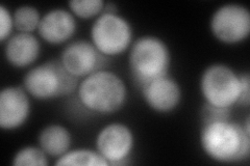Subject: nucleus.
<instances>
[{"label": "nucleus", "instance_id": "f257e3e1", "mask_svg": "<svg viewBox=\"0 0 250 166\" xmlns=\"http://www.w3.org/2000/svg\"><path fill=\"white\" fill-rule=\"evenodd\" d=\"M199 142L203 153L219 163H240L250 155V135L231 120L201 125Z\"/></svg>", "mask_w": 250, "mask_h": 166}, {"label": "nucleus", "instance_id": "f03ea898", "mask_svg": "<svg viewBox=\"0 0 250 166\" xmlns=\"http://www.w3.org/2000/svg\"><path fill=\"white\" fill-rule=\"evenodd\" d=\"M76 96L81 105L96 114H112L127 101V86L119 74L106 69L83 78Z\"/></svg>", "mask_w": 250, "mask_h": 166}, {"label": "nucleus", "instance_id": "7ed1b4c3", "mask_svg": "<svg viewBox=\"0 0 250 166\" xmlns=\"http://www.w3.org/2000/svg\"><path fill=\"white\" fill-rule=\"evenodd\" d=\"M171 52L163 38L145 35L132 42L128 52V68L139 89L154 79L169 75Z\"/></svg>", "mask_w": 250, "mask_h": 166}, {"label": "nucleus", "instance_id": "20e7f679", "mask_svg": "<svg viewBox=\"0 0 250 166\" xmlns=\"http://www.w3.org/2000/svg\"><path fill=\"white\" fill-rule=\"evenodd\" d=\"M80 81L68 72L60 58H53L30 68L23 77V88L30 97L48 101L72 94Z\"/></svg>", "mask_w": 250, "mask_h": 166}, {"label": "nucleus", "instance_id": "39448f33", "mask_svg": "<svg viewBox=\"0 0 250 166\" xmlns=\"http://www.w3.org/2000/svg\"><path fill=\"white\" fill-rule=\"evenodd\" d=\"M90 37L98 51L109 58L129 50L134 42V28L120 14L104 12L94 20Z\"/></svg>", "mask_w": 250, "mask_h": 166}, {"label": "nucleus", "instance_id": "423d86ee", "mask_svg": "<svg viewBox=\"0 0 250 166\" xmlns=\"http://www.w3.org/2000/svg\"><path fill=\"white\" fill-rule=\"evenodd\" d=\"M200 92L205 102L221 108H231L240 97V74L225 64L207 67L200 77Z\"/></svg>", "mask_w": 250, "mask_h": 166}, {"label": "nucleus", "instance_id": "0eeeda50", "mask_svg": "<svg viewBox=\"0 0 250 166\" xmlns=\"http://www.w3.org/2000/svg\"><path fill=\"white\" fill-rule=\"evenodd\" d=\"M210 33L226 45L244 42L250 34V12L241 3H225L215 10L209 20Z\"/></svg>", "mask_w": 250, "mask_h": 166}, {"label": "nucleus", "instance_id": "6e6552de", "mask_svg": "<svg viewBox=\"0 0 250 166\" xmlns=\"http://www.w3.org/2000/svg\"><path fill=\"white\" fill-rule=\"evenodd\" d=\"M95 146L109 165H126L135 147L134 132L124 123H109L98 132Z\"/></svg>", "mask_w": 250, "mask_h": 166}, {"label": "nucleus", "instance_id": "1a4fd4ad", "mask_svg": "<svg viewBox=\"0 0 250 166\" xmlns=\"http://www.w3.org/2000/svg\"><path fill=\"white\" fill-rule=\"evenodd\" d=\"M60 60L68 72L81 79L97 71L106 69L109 58L100 53L88 39H74L66 45L62 51Z\"/></svg>", "mask_w": 250, "mask_h": 166}, {"label": "nucleus", "instance_id": "9d476101", "mask_svg": "<svg viewBox=\"0 0 250 166\" xmlns=\"http://www.w3.org/2000/svg\"><path fill=\"white\" fill-rule=\"evenodd\" d=\"M31 112L29 94L23 86H5L0 92V127L12 131L24 125Z\"/></svg>", "mask_w": 250, "mask_h": 166}, {"label": "nucleus", "instance_id": "9b49d317", "mask_svg": "<svg viewBox=\"0 0 250 166\" xmlns=\"http://www.w3.org/2000/svg\"><path fill=\"white\" fill-rule=\"evenodd\" d=\"M145 104L158 113L175 110L183 99L181 85L169 75L159 77L140 89Z\"/></svg>", "mask_w": 250, "mask_h": 166}, {"label": "nucleus", "instance_id": "f8f14e48", "mask_svg": "<svg viewBox=\"0 0 250 166\" xmlns=\"http://www.w3.org/2000/svg\"><path fill=\"white\" fill-rule=\"evenodd\" d=\"M77 30L75 16L62 7L51 9L42 15L38 34L44 42L50 45H62L69 42Z\"/></svg>", "mask_w": 250, "mask_h": 166}, {"label": "nucleus", "instance_id": "ddd939ff", "mask_svg": "<svg viewBox=\"0 0 250 166\" xmlns=\"http://www.w3.org/2000/svg\"><path fill=\"white\" fill-rule=\"evenodd\" d=\"M4 44V57L17 69H25L34 65L41 54V43L34 34L17 33Z\"/></svg>", "mask_w": 250, "mask_h": 166}, {"label": "nucleus", "instance_id": "4468645a", "mask_svg": "<svg viewBox=\"0 0 250 166\" xmlns=\"http://www.w3.org/2000/svg\"><path fill=\"white\" fill-rule=\"evenodd\" d=\"M38 145L48 157L58 159L71 148L72 135L65 126L50 124L39 133Z\"/></svg>", "mask_w": 250, "mask_h": 166}, {"label": "nucleus", "instance_id": "2eb2a0df", "mask_svg": "<svg viewBox=\"0 0 250 166\" xmlns=\"http://www.w3.org/2000/svg\"><path fill=\"white\" fill-rule=\"evenodd\" d=\"M56 166L81 165V166H108L109 164L96 149L91 148H70L54 162Z\"/></svg>", "mask_w": 250, "mask_h": 166}, {"label": "nucleus", "instance_id": "dca6fc26", "mask_svg": "<svg viewBox=\"0 0 250 166\" xmlns=\"http://www.w3.org/2000/svg\"><path fill=\"white\" fill-rule=\"evenodd\" d=\"M14 26L18 33L33 34L38 30L42 16L36 6L22 4L13 13Z\"/></svg>", "mask_w": 250, "mask_h": 166}, {"label": "nucleus", "instance_id": "f3484780", "mask_svg": "<svg viewBox=\"0 0 250 166\" xmlns=\"http://www.w3.org/2000/svg\"><path fill=\"white\" fill-rule=\"evenodd\" d=\"M12 164L14 166H48V155L39 146H26L16 152Z\"/></svg>", "mask_w": 250, "mask_h": 166}, {"label": "nucleus", "instance_id": "a211bd4d", "mask_svg": "<svg viewBox=\"0 0 250 166\" xmlns=\"http://www.w3.org/2000/svg\"><path fill=\"white\" fill-rule=\"evenodd\" d=\"M69 11L75 17L83 20L97 18L104 11V0H71L68 2Z\"/></svg>", "mask_w": 250, "mask_h": 166}, {"label": "nucleus", "instance_id": "6ab92c4d", "mask_svg": "<svg viewBox=\"0 0 250 166\" xmlns=\"http://www.w3.org/2000/svg\"><path fill=\"white\" fill-rule=\"evenodd\" d=\"M201 125L230 120V108H221L205 102L200 109Z\"/></svg>", "mask_w": 250, "mask_h": 166}, {"label": "nucleus", "instance_id": "aec40b11", "mask_svg": "<svg viewBox=\"0 0 250 166\" xmlns=\"http://www.w3.org/2000/svg\"><path fill=\"white\" fill-rule=\"evenodd\" d=\"M14 28L13 14L4 4H1L0 5V41L2 44L13 36Z\"/></svg>", "mask_w": 250, "mask_h": 166}, {"label": "nucleus", "instance_id": "412c9836", "mask_svg": "<svg viewBox=\"0 0 250 166\" xmlns=\"http://www.w3.org/2000/svg\"><path fill=\"white\" fill-rule=\"evenodd\" d=\"M237 105L244 108L250 105V75L248 72L240 74V97Z\"/></svg>", "mask_w": 250, "mask_h": 166}]
</instances>
